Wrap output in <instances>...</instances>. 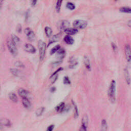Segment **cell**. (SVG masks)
<instances>
[{
  "mask_svg": "<svg viewBox=\"0 0 131 131\" xmlns=\"http://www.w3.org/2000/svg\"><path fill=\"white\" fill-rule=\"evenodd\" d=\"M44 110H45V107H39L38 109H37L36 111H35L36 116L38 117V116H40V115H41L43 113Z\"/></svg>",
  "mask_w": 131,
  "mask_h": 131,
  "instance_id": "26",
  "label": "cell"
},
{
  "mask_svg": "<svg viewBox=\"0 0 131 131\" xmlns=\"http://www.w3.org/2000/svg\"><path fill=\"white\" fill-rule=\"evenodd\" d=\"M22 104L23 106L26 108H29L31 106V103L28 97L22 98Z\"/></svg>",
  "mask_w": 131,
  "mask_h": 131,
  "instance_id": "13",
  "label": "cell"
},
{
  "mask_svg": "<svg viewBox=\"0 0 131 131\" xmlns=\"http://www.w3.org/2000/svg\"><path fill=\"white\" fill-rule=\"evenodd\" d=\"M66 55V51L62 48H60L56 52V57L59 59H62Z\"/></svg>",
  "mask_w": 131,
  "mask_h": 131,
  "instance_id": "9",
  "label": "cell"
},
{
  "mask_svg": "<svg viewBox=\"0 0 131 131\" xmlns=\"http://www.w3.org/2000/svg\"><path fill=\"white\" fill-rule=\"evenodd\" d=\"M10 72L15 76H18L20 74V71L16 69H11Z\"/></svg>",
  "mask_w": 131,
  "mask_h": 131,
  "instance_id": "29",
  "label": "cell"
},
{
  "mask_svg": "<svg viewBox=\"0 0 131 131\" xmlns=\"http://www.w3.org/2000/svg\"><path fill=\"white\" fill-rule=\"evenodd\" d=\"M107 124L105 119H103L101 123V131H107Z\"/></svg>",
  "mask_w": 131,
  "mask_h": 131,
  "instance_id": "20",
  "label": "cell"
},
{
  "mask_svg": "<svg viewBox=\"0 0 131 131\" xmlns=\"http://www.w3.org/2000/svg\"><path fill=\"white\" fill-rule=\"evenodd\" d=\"M73 25L76 29H84L87 26V22L83 20L77 19L73 22Z\"/></svg>",
  "mask_w": 131,
  "mask_h": 131,
  "instance_id": "4",
  "label": "cell"
},
{
  "mask_svg": "<svg viewBox=\"0 0 131 131\" xmlns=\"http://www.w3.org/2000/svg\"><path fill=\"white\" fill-rule=\"evenodd\" d=\"M1 123L2 125L6 126H10L11 125V121L7 118H2L1 120Z\"/></svg>",
  "mask_w": 131,
  "mask_h": 131,
  "instance_id": "18",
  "label": "cell"
},
{
  "mask_svg": "<svg viewBox=\"0 0 131 131\" xmlns=\"http://www.w3.org/2000/svg\"><path fill=\"white\" fill-rule=\"evenodd\" d=\"M119 11L122 13H131V7H122L120 8Z\"/></svg>",
  "mask_w": 131,
  "mask_h": 131,
  "instance_id": "21",
  "label": "cell"
},
{
  "mask_svg": "<svg viewBox=\"0 0 131 131\" xmlns=\"http://www.w3.org/2000/svg\"><path fill=\"white\" fill-rule=\"evenodd\" d=\"M11 39H12V40L13 41V42L16 45H18V43L19 42V38L17 36H16L15 35H14V34H12L11 35Z\"/></svg>",
  "mask_w": 131,
  "mask_h": 131,
  "instance_id": "24",
  "label": "cell"
},
{
  "mask_svg": "<svg viewBox=\"0 0 131 131\" xmlns=\"http://www.w3.org/2000/svg\"><path fill=\"white\" fill-rule=\"evenodd\" d=\"M45 31L47 36L50 37L52 34V30L51 29V28L49 27H46L45 28Z\"/></svg>",
  "mask_w": 131,
  "mask_h": 131,
  "instance_id": "23",
  "label": "cell"
},
{
  "mask_svg": "<svg viewBox=\"0 0 131 131\" xmlns=\"http://www.w3.org/2000/svg\"><path fill=\"white\" fill-rule=\"evenodd\" d=\"M81 126L87 129L88 126V117L86 115H84L81 119Z\"/></svg>",
  "mask_w": 131,
  "mask_h": 131,
  "instance_id": "16",
  "label": "cell"
},
{
  "mask_svg": "<svg viewBox=\"0 0 131 131\" xmlns=\"http://www.w3.org/2000/svg\"><path fill=\"white\" fill-rule=\"evenodd\" d=\"M55 91V88H52V89L51 90V91L52 92H54Z\"/></svg>",
  "mask_w": 131,
  "mask_h": 131,
  "instance_id": "40",
  "label": "cell"
},
{
  "mask_svg": "<svg viewBox=\"0 0 131 131\" xmlns=\"http://www.w3.org/2000/svg\"><path fill=\"white\" fill-rule=\"evenodd\" d=\"M115 1H117V0H115Z\"/></svg>",
  "mask_w": 131,
  "mask_h": 131,
  "instance_id": "42",
  "label": "cell"
},
{
  "mask_svg": "<svg viewBox=\"0 0 131 131\" xmlns=\"http://www.w3.org/2000/svg\"><path fill=\"white\" fill-rule=\"evenodd\" d=\"M116 83L115 80H112L110 83L107 95L108 98L110 102L112 103H114L116 100Z\"/></svg>",
  "mask_w": 131,
  "mask_h": 131,
  "instance_id": "1",
  "label": "cell"
},
{
  "mask_svg": "<svg viewBox=\"0 0 131 131\" xmlns=\"http://www.w3.org/2000/svg\"><path fill=\"white\" fill-rule=\"evenodd\" d=\"M83 63L86 69L88 71H90L91 69V66L89 58L87 55H85L83 57Z\"/></svg>",
  "mask_w": 131,
  "mask_h": 131,
  "instance_id": "10",
  "label": "cell"
},
{
  "mask_svg": "<svg viewBox=\"0 0 131 131\" xmlns=\"http://www.w3.org/2000/svg\"><path fill=\"white\" fill-rule=\"evenodd\" d=\"M16 30H17V31L18 33L21 32V26H20V25H18V26L17 27Z\"/></svg>",
  "mask_w": 131,
  "mask_h": 131,
  "instance_id": "36",
  "label": "cell"
},
{
  "mask_svg": "<svg viewBox=\"0 0 131 131\" xmlns=\"http://www.w3.org/2000/svg\"><path fill=\"white\" fill-rule=\"evenodd\" d=\"M54 128V125L51 124L47 127L46 131H53Z\"/></svg>",
  "mask_w": 131,
  "mask_h": 131,
  "instance_id": "35",
  "label": "cell"
},
{
  "mask_svg": "<svg viewBox=\"0 0 131 131\" xmlns=\"http://www.w3.org/2000/svg\"><path fill=\"white\" fill-rule=\"evenodd\" d=\"M63 82L64 84H70L71 81L68 76H64L63 79Z\"/></svg>",
  "mask_w": 131,
  "mask_h": 131,
  "instance_id": "32",
  "label": "cell"
},
{
  "mask_svg": "<svg viewBox=\"0 0 131 131\" xmlns=\"http://www.w3.org/2000/svg\"><path fill=\"white\" fill-rule=\"evenodd\" d=\"M25 33L28 38V39L32 41L35 39V34L34 32L29 28H27L25 29Z\"/></svg>",
  "mask_w": 131,
  "mask_h": 131,
  "instance_id": "5",
  "label": "cell"
},
{
  "mask_svg": "<svg viewBox=\"0 0 131 131\" xmlns=\"http://www.w3.org/2000/svg\"><path fill=\"white\" fill-rule=\"evenodd\" d=\"M24 50L27 52L30 53H35L36 52V49L35 47L30 43H26L25 45Z\"/></svg>",
  "mask_w": 131,
  "mask_h": 131,
  "instance_id": "8",
  "label": "cell"
},
{
  "mask_svg": "<svg viewBox=\"0 0 131 131\" xmlns=\"http://www.w3.org/2000/svg\"><path fill=\"white\" fill-rule=\"evenodd\" d=\"M38 48L39 50V58L40 60H42L44 58L46 50V44L45 42L42 40H39L38 42Z\"/></svg>",
  "mask_w": 131,
  "mask_h": 131,
  "instance_id": "2",
  "label": "cell"
},
{
  "mask_svg": "<svg viewBox=\"0 0 131 131\" xmlns=\"http://www.w3.org/2000/svg\"><path fill=\"white\" fill-rule=\"evenodd\" d=\"M124 75L127 84L129 85L130 84V77L129 75V72L127 68H125L124 69Z\"/></svg>",
  "mask_w": 131,
  "mask_h": 131,
  "instance_id": "12",
  "label": "cell"
},
{
  "mask_svg": "<svg viewBox=\"0 0 131 131\" xmlns=\"http://www.w3.org/2000/svg\"><path fill=\"white\" fill-rule=\"evenodd\" d=\"M62 70H63L62 68H59L56 71H55V72L53 73V74L50 77V80L51 83L53 84L56 81V80L58 78V73L60 71H62Z\"/></svg>",
  "mask_w": 131,
  "mask_h": 131,
  "instance_id": "7",
  "label": "cell"
},
{
  "mask_svg": "<svg viewBox=\"0 0 131 131\" xmlns=\"http://www.w3.org/2000/svg\"><path fill=\"white\" fill-rule=\"evenodd\" d=\"M60 48V45H57L56 46H55V47H54L51 50V51H50V54L51 55H52L55 53H56L58 50Z\"/></svg>",
  "mask_w": 131,
  "mask_h": 131,
  "instance_id": "28",
  "label": "cell"
},
{
  "mask_svg": "<svg viewBox=\"0 0 131 131\" xmlns=\"http://www.w3.org/2000/svg\"><path fill=\"white\" fill-rule=\"evenodd\" d=\"M31 1V5L32 6H34L35 5L36 3V2H37V0H30Z\"/></svg>",
  "mask_w": 131,
  "mask_h": 131,
  "instance_id": "37",
  "label": "cell"
},
{
  "mask_svg": "<svg viewBox=\"0 0 131 131\" xmlns=\"http://www.w3.org/2000/svg\"><path fill=\"white\" fill-rule=\"evenodd\" d=\"M59 35H54L51 38V39H50V41L49 42V45H50V44H51V43H53L54 42L57 41V40H59Z\"/></svg>",
  "mask_w": 131,
  "mask_h": 131,
  "instance_id": "25",
  "label": "cell"
},
{
  "mask_svg": "<svg viewBox=\"0 0 131 131\" xmlns=\"http://www.w3.org/2000/svg\"><path fill=\"white\" fill-rule=\"evenodd\" d=\"M18 94L19 96H20L22 98H26L28 96V92L23 88H20L18 90Z\"/></svg>",
  "mask_w": 131,
  "mask_h": 131,
  "instance_id": "14",
  "label": "cell"
},
{
  "mask_svg": "<svg viewBox=\"0 0 131 131\" xmlns=\"http://www.w3.org/2000/svg\"><path fill=\"white\" fill-rule=\"evenodd\" d=\"M66 7L68 9H69L70 10H73L75 8V6L74 4L72 3H70V2H69L67 4Z\"/></svg>",
  "mask_w": 131,
  "mask_h": 131,
  "instance_id": "31",
  "label": "cell"
},
{
  "mask_svg": "<svg viewBox=\"0 0 131 131\" xmlns=\"http://www.w3.org/2000/svg\"><path fill=\"white\" fill-rule=\"evenodd\" d=\"M62 1H63V0H57L56 5V11L57 12H59L60 11L61 5L62 3Z\"/></svg>",
  "mask_w": 131,
  "mask_h": 131,
  "instance_id": "30",
  "label": "cell"
},
{
  "mask_svg": "<svg viewBox=\"0 0 131 131\" xmlns=\"http://www.w3.org/2000/svg\"><path fill=\"white\" fill-rule=\"evenodd\" d=\"M79 131H87V129L82 127V126H81V127L79 128Z\"/></svg>",
  "mask_w": 131,
  "mask_h": 131,
  "instance_id": "38",
  "label": "cell"
},
{
  "mask_svg": "<svg viewBox=\"0 0 131 131\" xmlns=\"http://www.w3.org/2000/svg\"><path fill=\"white\" fill-rule=\"evenodd\" d=\"M3 0H1V6L3 5Z\"/></svg>",
  "mask_w": 131,
  "mask_h": 131,
  "instance_id": "41",
  "label": "cell"
},
{
  "mask_svg": "<svg viewBox=\"0 0 131 131\" xmlns=\"http://www.w3.org/2000/svg\"><path fill=\"white\" fill-rule=\"evenodd\" d=\"M64 31L68 34V35H74L78 32V30L75 28H66L64 29Z\"/></svg>",
  "mask_w": 131,
  "mask_h": 131,
  "instance_id": "11",
  "label": "cell"
},
{
  "mask_svg": "<svg viewBox=\"0 0 131 131\" xmlns=\"http://www.w3.org/2000/svg\"><path fill=\"white\" fill-rule=\"evenodd\" d=\"M14 65L17 67H20V68H23L24 67V65L23 64V63L19 61H16L14 63Z\"/></svg>",
  "mask_w": 131,
  "mask_h": 131,
  "instance_id": "34",
  "label": "cell"
},
{
  "mask_svg": "<svg viewBox=\"0 0 131 131\" xmlns=\"http://www.w3.org/2000/svg\"><path fill=\"white\" fill-rule=\"evenodd\" d=\"M64 41L68 45H72L74 43V39L70 35H67L64 36Z\"/></svg>",
  "mask_w": 131,
  "mask_h": 131,
  "instance_id": "17",
  "label": "cell"
},
{
  "mask_svg": "<svg viewBox=\"0 0 131 131\" xmlns=\"http://www.w3.org/2000/svg\"><path fill=\"white\" fill-rule=\"evenodd\" d=\"M127 25H128L129 27L131 28V20H129L128 21V22H127Z\"/></svg>",
  "mask_w": 131,
  "mask_h": 131,
  "instance_id": "39",
  "label": "cell"
},
{
  "mask_svg": "<svg viewBox=\"0 0 131 131\" xmlns=\"http://www.w3.org/2000/svg\"><path fill=\"white\" fill-rule=\"evenodd\" d=\"M9 98L12 101L14 102H17L18 101V97L14 93L11 92L9 93Z\"/></svg>",
  "mask_w": 131,
  "mask_h": 131,
  "instance_id": "19",
  "label": "cell"
},
{
  "mask_svg": "<svg viewBox=\"0 0 131 131\" xmlns=\"http://www.w3.org/2000/svg\"><path fill=\"white\" fill-rule=\"evenodd\" d=\"M7 46L10 53L14 56H16L17 54V50L16 45L13 42L11 39H9L7 41Z\"/></svg>",
  "mask_w": 131,
  "mask_h": 131,
  "instance_id": "3",
  "label": "cell"
},
{
  "mask_svg": "<svg viewBox=\"0 0 131 131\" xmlns=\"http://www.w3.org/2000/svg\"><path fill=\"white\" fill-rule=\"evenodd\" d=\"M125 55L127 62L131 63V48L128 45H126L125 47Z\"/></svg>",
  "mask_w": 131,
  "mask_h": 131,
  "instance_id": "6",
  "label": "cell"
},
{
  "mask_svg": "<svg viewBox=\"0 0 131 131\" xmlns=\"http://www.w3.org/2000/svg\"><path fill=\"white\" fill-rule=\"evenodd\" d=\"M72 103L74 106V108L75 110V113L74 114V117L75 118H76L77 117H78L79 116V112H78V107L76 104V103H75V102L73 100H72Z\"/></svg>",
  "mask_w": 131,
  "mask_h": 131,
  "instance_id": "22",
  "label": "cell"
},
{
  "mask_svg": "<svg viewBox=\"0 0 131 131\" xmlns=\"http://www.w3.org/2000/svg\"><path fill=\"white\" fill-rule=\"evenodd\" d=\"M70 64L69 65L70 68H73L78 64L77 61H76L74 58H71L70 60Z\"/></svg>",
  "mask_w": 131,
  "mask_h": 131,
  "instance_id": "27",
  "label": "cell"
},
{
  "mask_svg": "<svg viewBox=\"0 0 131 131\" xmlns=\"http://www.w3.org/2000/svg\"><path fill=\"white\" fill-rule=\"evenodd\" d=\"M65 103L63 102H62L60 103H59L56 107H55V110L56 112L59 113L63 112L64 111V109L65 108Z\"/></svg>",
  "mask_w": 131,
  "mask_h": 131,
  "instance_id": "15",
  "label": "cell"
},
{
  "mask_svg": "<svg viewBox=\"0 0 131 131\" xmlns=\"http://www.w3.org/2000/svg\"><path fill=\"white\" fill-rule=\"evenodd\" d=\"M111 46H112V49H113L114 52L117 53L118 52V47L116 46V45L114 42H112Z\"/></svg>",
  "mask_w": 131,
  "mask_h": 131,
  "instance_id": "33",
  "label": "cell"
}]
</instances>
